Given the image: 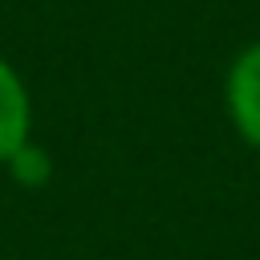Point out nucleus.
Segmentation results:
<instances>
[{
    "label": "nucleus",
    "mask_w": 260,
    "mask_h": 260,
    "mask_svg": "<svg viewBox=\"0 0 260 260\" xmlns=\"http://www.w3.org/2000/svg\"><path fill=\"white\" fill-rule=\"evenodd\" d=\"M32 138V93L16 65L0 57V167Z\"/></svg>",
    "instance_id": "f03ea898"
},
{
    "label": "nucleus",
    "mask_w": 260,
    "mask_h": 260,
    "mask_svg": "<svg viewBox=\"0 0 260 260\" xmlns=\"http://www.w3.org/2000/svg\"><path fill=\"white\" fill-rule=\"evenodd\" d=\"M223 110L236 134L260 150V41L244 45L223 77Z\"/></svg>",
    "instance_id": "f257e3e1"
},
{
    "label": "nucleus",
    "mask_w": 260,
    "mask_h": 260,
    "mask_svg": "<svg viewBox=\"0 0 260 260\" xmlns=\"http://www.w3.org/2000/svg\"><path fill=\"white\" fill-rule=\"evenodd\" d=\"M4 167H8L12 183H16V187H28V191H41V187L53 179V154H49L41 142H32V138H28Z\"/></svg>",
    "instance_id": "7ed1b4c3"
}]
</instances>
